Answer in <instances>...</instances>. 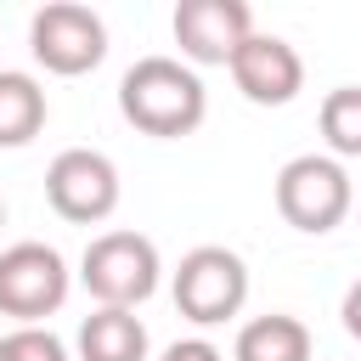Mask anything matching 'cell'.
<instances>
[{
  "mask_svg": "<svg viewBox=\"0 0 361 361\" xmlns=\"http://www.w3.org/2000/svg\"><path fill=\"white\" fill-rule=\"evenodd\" d=\"M0 226H6V197H0Z\"/></svg>",
  "mask_w": 361,
  "mask_h": 361,
  "instance_id": "obj_17",
  "label": "cell"
},
{
  "mask_svg": "<svg viewBox=\"0 0 361 361\" xmlns=\"http://www.w3.org/2000/svg\"><path fill=\"white\" fill-rule=\"evenodd\" d=\"M169 28L186 68H226L231 51L254 34V11L243 0H180Z\"/></svg>",
  "mask_w": 361,
  "mask_h": 361,
  "instance_id": "obj_8",
  "label": "cell"
},
{
  "mask_svg": "<svg viewBox=\"0 0 361 361\" xmlns=\"http://www.w3.org/2000/svg\"><path fill=\"white\" fill-rule=\"evenodd\" d=\"M355 209V186H350V169L327 152H299L276 169V214L305 231V237H322L333 231L344 214Z\"/></svg>",
  "mask_w": 361,
  "mask_h": 361,
  "instance_id": "obj_4",
  "label": "cell"
},
{
  "mask_svg": "<svg viewBox=\"0 0 361 361\" xmlns=\"http://www.w3.org/2000/svg\"><path fill=\"white\" fill-rule=\"evenodd\" d=\"M316 130L327 141V158H361V85H338L316 107Z\"/></svg>",
  "mask_w": 361,
  "mask_h": 361,
  "instance_id": "obj_13",
  "label": "cell"
},
{
  "mask_svg": "<svg viewBox=\"0 0 361 361\" xmlns=\"http://www.w3.org/2000/svg\"><path fill=\"white\" fill-rule=\"evenodd\" d=\"M73 293V271L51 243H11L0 248V316H11L17 327H45V316H56Z\"/></svg>",
  "mask_w": 361,
  "mask_h": 361,
  "instance_id": "obj_5",
  "label": "cell"
},
{
  "mask_svg": "<svg viewBox=\"0 0 361 361\" xmlns=\"http://www.w3.org/2000/svg\"><path fill=\"white\" fill-rule=\"evenodd\" d=\"M310 327L288 310H271V316H254L237 327V344H231V361H310Z\"/></svg>",
  "mask_w": 361,
  "mask_h": 361,
  "instance_id": "obj_11",
  "label": "cell"
},
{
  "mask_svg": "<svg viewBox=\"0 0 361 361\" xmlns=\"http://www.w3.org/2000/svg\"><path fill=\"white\" fill-rule=\"evenodd\" d=\"M158 361H226V355H220V344H209V338H175Z\"/></svg>",
  "mask_w": 361,
  "mask_h": 361,
  "instance_id": "obj_15",
  "label": "cell"
},
{
  "mask_svg": "<svg viewBox=\"0 0 361 361\" xmlns=\"http://www.w3.org/2000/svg\"><path fill=\"white\" fill-rule=\"evenodd\" d=\"M79 361H147V322L135 310H107L96 305L79 322Z\"/></svg>",
  "mask_w": 361,
  "mask_h": 361,
  "instance_id": "obj_10",
  "label": "cell"
},
{
  "mask_svg": "<svg viewBox=\"0 0 361 361\" xmlns=\"http://www.w3.org/2000/svg\"><path fill=\"white\" fill-rule=\"evenodd\" d=\"M338 316H344V333H350V338H361V276L344 288V305H338Z\"/></svg>",
  "mask_w": 361,
  "mask_h": 361,
  "instance_id": "obj_16",
  "label": "cell"
},
{
  "mask_svg": "<svg viewBox=\"0 0 361 361\" xmlns=\"http://www.w3.org/2000/svg\"><path fill=\"white\" fill-rule=\"evenodd\" d=\"M51 118L45 85L23 68H0V147H28Z\"/></svg>",
  "mask_w": 361,
  "mask_h": 361,
  "instance_id": "obj_12",
  "label": "cell"
},
{
  "mask_svg": "<svg viewBox=\"0 0 361 361\" xmlns=\"http://www.w3.org/2000/svg\"><path fill=\"white\" fill-rule=\"evenodd\" d=\"M118 113L152 141H180L209 118V90L180 56H141L118 79Z\"/></svg>",
  "mask_w": 361,
  "mask_h": 361,
  "instance_id": "obj_1",
  "label": "cell"
},
{
  "mask_svg": "<svg viewBox=\"0 0 361 361\" xmlns=\"http://www.w3.org/2000/svg\"><path fill=\"white\" fill-rule=\"evenodd\" d=\"M118 164L96 147H68L51 158L45 169V203L68 220V226H102L118 209Z\"/></svg>",
  "mask_w": 361,
  "mask_h": 361,
  "instance_id": "obj_7",
  "label": "cell"
},
{
  "mask_svg": "<svg viewBox=\"0 0 361 361\" xmlns=\"http://www.w3.org/2000/svg\"><path fill=\"white\" fill-rule=\"evenodd\" d=\"M28 51H34V62L45 73L79 79V73L102 68V56H107V23L90 6H79V0H51V6H39L28 17Z\"/></svg>",
  "mask_w": 361,
  "mask_h": 361,
  "instance_id": "obj_6",
  "label": "cell"
},
{
  "mask_svg": "<svg viewBox=\"0 0 361 361\" xmlns=\"http://www.w3.org/2000/svg\"><path fill=\"white\" fill-rule=\"evenodd\" d=\"M158 276H164V259H158V243L141 237V231H102L85 243L79 254V282L96 305L107 310H135L158 293Z\"/></svg>",
  "mask_w": 361,
  "mask_h": 361,
  "instance_id": "obj_2",
  "label": "cell"
},
{
  "mask_svg": "<svg viewBox=\"0 0 361 361\" xmlns=\"http://www.w3.org/2000/svg\"><path fill=\"white\" fill-rule=\"evenodd\" d=\"M169 293L192 327H220V322L243 316V305H248V265L226 243H197L192 254H180Z\"/></svg>",
  "mask_w": 361,
  "mask_h": 361,
  "instance_id": "obj_3",
  "label": "cell"
},
{
  "mask_svg": "<svg viewBox=\"0 0 361 361\" xmlns=\"http://www.w3.org/2000/svg\"><path fill=\"white\" fill-rule=\"evenodd\" d=\"M0 361H73L51 327H11L0 333Z\"/></svg>",
  "mask_w": 361,
  "mask_h": 361,
  "instance_id": "obj_14",
  "label": "cell"
},
{
  "mask_svg": "<svg viewBox=\"0 0 361 361\" xmlns=\"http://www.w3.org/2000/svg\"><path fill=\"white\" fill-rule=\"evenodd\" d=\"M226 73H231V85H237L254 107H288V102L305 90V56H299L282 34H259V28L231 51Z\"/></svg>",
  "mask_w": 361,
  "mask_h": 361,
  "instance_id": "obj_9",
  "label": "cell"
}]
</instances>
